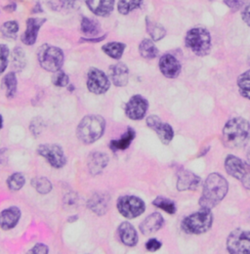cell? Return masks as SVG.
Instances as JSON below:
<instances>
[{"label": "cell", "mask_w": 250, "mask_h": 254, "mask_svg": "<svg viewBox=\"0 0 250 254\" xmlns=\"http://www.w3.org/2000/svg\"><path fill=\"white\" fill-rule=\"evenodd\" d=\"M222 136L227 148H244L250 141V124L243 118H234L225 125Z\"/></svg>", "instance_id": "obj_1"}, {"label": "cell", "mask_w": 250, "mask_h": 254, "mask_svg": "<svg viewBox=\"0 0 250 254\" xmlns=\"http://www.w3.org/2000/svg\"><path fill=\"white\" fill-rule=\"evenodd\" d=\"M229 189L227 180L219 173L210 174L203 185L202 195L199 199L201 208L212 209L226 196Z\"/></svg>", "instance_id": "obj_2"}, {"label": "cell", "mask_w": 250, "mask_h": 254, "mask_svg": "<svg viewBox=\"0 0 250 254\" xmlns=\"http://www.w3.org/2000/svg\"><path fill=\"white\" fill-rule=\"evenodd\" d=\"M105 128L106 122L101 116L90 115L81 120L76 129V134L82 143L89 145L103 136Z\"/></svg>", "instance_id": "obj_3"}, {"label": "cell", "mask_w": 250, "mask_h": 254, "mask_svg": "<svg viewBox=\"0 0 250 254\" xmlns=\"http://www.w3.org/2000/svg\"><path fill=\"white\" fill-rule=\"evenodd\" d=\"M185 43L188 48L196 56L203 57L210 53L211 36L203 28H194L187 32Z\"/></svg>", "instance_id": "obj_4"}, {"label": "cell", "mask_w": 250, "mask_h": 254, "mask_svg": "<svg viewBox=\"0 0 250 254\" xmlns=\"http://www.w3.org/2000/svg\"><path fill=\"white\" fill-rule=\"evenodd\" d=\"M37 60L43 69L57 72L62 68L64 56L61 48L50 44H43L37 51Z\"/></svg>", "instance_id": "obj_5"}, {"label": "cell", "mask_w": 250, "mask_h": 254, "mask_svg": "<svg viewBox=\"0 0 250 254\" xmlns=\"http://www.w3.org/2000/svg\"><path fill=\"white\" fill-rule=\"evenodd\" d=\"M213 222L211 209L201 208L199 211L187 216L182 221V230L187 234L200 235L207 232Z\"/></svg>", "instance_id": "obj_6"}, {"label": "cell", "mask_w": 250, "mask_h": 254, "mask_svg": "<svg viewBox=\"0 0 250 254\" xmlns=\"http://www.w3.org/2000/svg\"><path fill=\"white\" fill-rule=\"evenodd\" d=\"M229 254H250V231L236 229L227 240Z\"/></svg>", "instance_id": "obj_7"}, {"label": "cell", "mask_w": 250, "mask_h": 254, "mask_svg": "<svg viewBox=\"0 0 250 254\" xmlns=\"http://www.w3.org/2000/svg\"><path fill=\"white\" fill-rule=\"evenodd\" d=\"M117 205L120 213L128 219H134L146 210L145 202L140 197L134 195H125L120 197Z\"/></svg>", "instance_id": "obj_8"}, {"label": "cell", "mask_w": 250, "mask_h": 254, "mask_svg": "<svg viewBox=\"0 0 250 254\" xmlns=\"http://www.w3.org/2000/svg\"><path fill=\"white\" fill-rule=\"evenodd\" d=\"M37 154L47 160L54 168L60 169L66 163V158L61 146L57 144H41L37 147Z\"/></svg>", "instance_id": "obj_9"}, {"label": "cell", "mask_w": 250, "mask_h": 254, "mask_svg": "<svg viewBox=\"0 0 250 254\" xmlns=\"http://www.w3.org/2000/svg\"><path fill=\"white\" fill-rule=\"evenodd\" d=\"M110 79L104 71L96 67H91L88 70L87 88L91 93L96 95L104 94L110 89Z\"/></svg>", "instance_id": "obj_10"}, {"label": "cell", "mask_w": 250, "mask_h": 254, "mask_svg": "<svg viewBox=\"0 0 250 254\" xmlns=\"http://www.w3.org/2000/svg\"><path fill=\"white\" fill-rule=\"evenodd\" d=\"M149 109L148 101L141 95L133 96L125 106L126 116L133 121H141L145 118Z\"/></svg>", "instance_id": "obj_11"}, {"label": "cell", "mask_w": 250, "mask_h": 254, "mask_svg": "<svg viewBox=\"0 0 250 254\" xmlns=\"http://www.w3.org/2000/svg\"><path fill=\"white\" fill-rule=\"evenodd\" d=\"M147 125L150 128L155 130L159 140L164 144L168 145L174 136V131L168 124L162 123L157 116H150L147 119Z\"/></svg>", "instance_id": "obj_12"}, {"label": "cell", "mask_w": 250, "mask_h": 254, "mask_svg": "<svg viewBox=\"0 0 250 254\" xmlns=\"http://www.w3.org/2000/svg\"><path fill=\"white\" fill-rule=\"evenodd\" d=\"M159 69L167 78H176L181 72V64L171 54H164L159 60Z\"/></svg>", "instance_id": "obj_13"}, {"label": "cell", "mask_w": 250, "mask_h": 254, "mask_svg": "<svg viewBox=\"0 0 250 254\" xmlns=\"http://www.w3.org/2000/svg\"><path fill=\"white\" fill-rule=\"evenodd\" d=\"M225 169L229 175L241 181L248 173L250 167L244 160L235 156H228L225 160Z\"/></svg>", "instance_id": "obj_14"}, {"label": "cell", "mask_w": 250, "mask_h": 254, "mask_svg": "<svg viewBox=\"0 0 250 254\" xmlns=\"http://www.w3.org/2000/svg\"><path fill=\"white\" fill-rule=\"evenodd\" d=\"M111 197L107 192L97 191L88 200V208L95 214L102 216L105 215L110 208Z\"/></svg>", "instance_id": "obj_15"}, {"label": "cell", "mask_w": 250, "mask_h": 254, "mask_svg": "<svg viewBox=\"0 0 250 254\" xmlns=\"http://www.w3.org/2000/svg\"><path fill=\"white\" fill-rule=\"evenodd\" d=\"M22 212L19 207L11 206L0 212V228L4 231L12 230L21 219Z\"/></svg>", "instance_id": "obj_16"}, {"label": "cell", "mask_w": 250, "mask_h": 254, "mask_svg": "<svg viewBox=\"0 0 250 254\" xmlns=\"http://www.w3.org/2000/svg\"><path fill=\"white\" fill-rule=\"evenodd\" d=\"M46 22L45 18H30L27 21V30L22 35V42L26 45H33L36 42L38 32Z\"/></svg>", "instance_id": "obj_17"}, {"label": "cell", "mask_w": 250, "mask_h": 254, "mask_svg": "<svg viewBox=\"0 0 250 254\" xmlns=\"http://www.w3.org/2000/svg\"><path fill=\"white\" fill-rule=\"evenodd\" d=\"M109 75L116 86L124 87L129 80V69L125 64L120 62L110 66Z\"/></svg>", "instance_id": "obj_18"}, {"label": "cell", "mask_w": 250, "mask_h": 254, "mask_svg": "<svg viewBox=\"0 0 250 254\" xmlns=\"http://www.w3.org/2000/svg\"><path fill=\"white\" fill-rule=\"evenodd\" d=\"M200 182V178L194 173L188 170H181L178 173L177 189L179 190H195L199 187Z\"/></svg>", "instance_id": "obj_19"}, {"label": "cell", "mask_w": 250, "mask_h": 254, "mask_svg": "<svg viewBox=\"0 0 250 254\" xmlns=\"http://www.w3.org/2000/svg\"><path fill=\"white\" fill-rule=\"evenodd\" d=\"M85 3L93 14L100 17L109 16L115 6V0H85Z\"/></svg>", "instance_id": "obj_20"}, {"label": "cell", "mask_w": 250, "mask_h": 254, "mask_svg": "<svg viewBox=\"0 0 250 254\" xmlns=\"http://www.w3.org/2000/svg\"><path fill=\"white\" fill-rule=\"evenodd\" d=\"M164 225V219L161 214L155 212L150 214L140 225V231L143 235L150 236L156 233Z\"/></svg>", "instance_id": "obj_21"}, {"label": "cell", "mask_w": 250, "mask_h": 254, "mask_svg": "<svg viewBox=\"0 0 250 254\" xmlns=\"http://www.w3.org/2000/svg\"><path fill=\"white\" fill-rule=\"evenodd\" d=\"M109 156L103 152H93L88 158V168L92 175L100 174L109 163Z\"/></svg>", "instance_id": "obj_22"}, {"label": "cell", "mask_w": 250, "mask_h": 254, "mask_svg": "<svg viewBox=\"0 0 250 254\" xmlns=\"http://www.w3.org/2000/svg\"><path fill=\"white\" fill-rule=\"evenodd\" d=\"M119 235L123 244L133 248L138 244V234L135 228L128 222H124L119 227Z\"/></svg>", "instance_id": "obj_23"}, {"label": "cell", "mask_w": 250, "mask_h": 254, "mask_svg": "<svg viewBox=\"0 0 250 254\" xmlns=\"http://www.w3.org/2000/svg\"><path fill=\"white\" fill-rule=\"evenodd\" d=\"M136 136V132L134 129L132 128H128L127 131L125 132V135L121 138V139H118V140H113L110 144V147L111 149L114 151V152H117V151H124L126 150L130 144L132 143V141L134 140Z\"/></svg>", "instance_id": "obj_24"}, {"label": "cell", "mask_w": 250, "mask_h": 254, "mask_svg": "<svg viewBox=\"0 0 250 254\" xmlns=\"http://www.w3.org/2000/svg\"><path fill=\"white\" fill-rule=\"evenodd\" d=\"M139 52L145 59L152 60L158 56V49L152 39H144L139 45Z\"/></svg>", "instance_id": "obj_25"}, {"label": "cell", "mask_w": 250, "mask_h": 254, "mask_svg": "<svg viewBox=\"0 0 250 254\" xmlns=\"http://www.w3.org/2000/svg\"><path fill=\"white\" fill-rule=\"evenodd\" d=\"M125 43L121 42H109L105 44L102 47V50L111 58L119 60L123 57L124 52H125Z\"/></svg>", "instance_id": "obj_26"}, {"label": "cell", "mask_w": 250, "mask_h": 254, "mask_svg": "<svg viewBox=\"0 0 250 254\" xmlns=\"http://www.w3.org/2000/svg\"><path fill=\"white\" fill-rule=\"evenodd\" d=\"M2 87L5 89L6 97L13 99L17 93V77L15 72L11 71L7 73L2 80Z\"/></svg>", "instance_id": "obj_27"}, {"label": "cell", "mask_w": 250, "mask_h": 254, "mask_svg": "<svg viewBox=\"0 0 250 254\" xmlns=\"http://www.w3.org/2000/svg\"><path fill=\"white\" fill-rule=\"evenodd\" d=\"M27 65L26 52L22 47L14 48L12 52V67L16 71L23 70Z\"/></svg>", "instance_id": "obj_28"}, {"label": "cell", "mask_w": 250, "mask_h": 254, "mask_svg": "<svg viewBox=\"0 0 250 254\" xmlns=\"http://www.w3.org/2000/svg\"><path fill=\"white\" fill-rule=\"evenodd\" d=\"M146 26H147V31L149 32L150 36L152 37L153 41L161 40L166 34L165 29L161 25L157 24L154 21H151L149 18L146 19Z\"/></svg>", "instance_id": "obj_29"}, {"label": "cell", "mask_w": 250, "mask_h": 254, "mask_svg": "<svg viewBox=\"0 0 250 254\" xmlns=\"http://www.w3.org/2000/svg\"><path fill=\"white\" fill-rule=\"evenodd\" d=\"M238 88L241 95L250 100V69L239 76Z\"/></svg>", "instance_id": "obj_30"}, {"label": "cell", "mask_w": 250, "mask_h": 254, "mask_svg": "<svg viewBox=\"0 0 250 254\" xmlns=\"http://www.w3.org/2000/svg\"><path fill=\"white\" fill-rule=\"evenodd\" d=\"M32 187L38 193L47 194L52 190V184L46 177H36L31 181Z\"/></svg>", "instance_id": "obj_31"}, {"label": "cell", "mask_w": 250, "mask_h": 254, "mask_svg": "<svg viewBox=\"0 0 250 254\" xmlns=\"http://www.w3.org/2000/svg\"><path fill=\"white\" fill-rule=\"evenodd\" d=\"M6 183L10 190H13V191H18L25 186L26 179L22 173L16 172L8 177Z\"/></svg>", "instance_id": "obj_32"}, {"label": "cell", "mask_w": 250, "mask_h": 254, "mask_svg": "<svg viewBox=\"0 0 250 254\" xmlns=\"http://www.w3.org/2000/svg\"><path fill=\"white\" fill-rule=\"evenodd\" d=\"M19 29H20L19 24L16 21H8L1 26L0 32L5 38L16 39L19 32Z\"/></svg>", "instance_id": "obj_33"}, {"label": "cell", "mask_w": 250, "mask_h": 254, "mask_svg": "<svg viewBox=\"0 0 250 254\" xmlns=\"http://www.w3.org/2000/svg\"><path fill=\"white\" fill-rule=\"evenodd\" d=\"M81 32L86 35L93 36L100 32V25L93 19L83 17L81 20Z\"/></svg>", "instance_id": "obj_34"}, {"label": "cell", "mask_w": 250, "mask_h": 254, "mask_svg": "<svg viewBox=\"0 0 250 254\" xmlns=\"http://www.w3.org/2000/svg\"><path fill=\"white\" fill-rule=\"evenodd\" d=\"M144 0H120L118 9L119 12L122 15H127L134 11L135 9H138L143 4Z\"/></svg>", "instance_id": "obj_35"}, {"label": "cell", "mask_w": 250, "mask_h": 254, "mask_svg": "<svg viewBox=\"0 0 250 254\" xmlns=\"http://www.w3.org/2000/svg\"><path fill=\"white\" fill-rule=\"evenodd\" d=\"M153 204L164 210L165 212L169 213V214H174L176 212V204L173 200L169 199V198H166V197H163V196H158L156 197V199L153 201Z\"/></svg>", "instance_id": "obj_36"}, {"label": "cell", "mask_w": 250, "mask_h": 254, "mask_svg": "<svg viewBox=\"0 0 250 254\" xmlns=\"http://www.w3.org/2000/svg\"><path fill=\"white\" fill-rule=\"evenodd\" d=\"M52 82L57 87H65L69 84L68 75L62 70H58L52 77Z\"/></svg>", "instance_id": "obj_37"}, {"label": "cell", "mask_w": 250, "mask_h": 254, "mask_svg": "<svg viewBox=\"0 0 250 254\" xmlns=\"http://www.w3.org/2000/svg\"><path fill=\"white\" fill-rule=\"evenodd\" d=\"M9 49L5 44H0V75L5 71L8 65Z\"/></svg>", "instance_id": "obj_38"}, {"label": "cell", "mask_w": 250, "mask_h": 254, "mask_svg": "<svg viewBox=\"0 0 250 254\" xmlns=\"http://www.w3.org/2000/svg\"><path fill=\"white\" fill-rule=\"evenodd\" d=\"M44 127H45V125H44L43 120L41 118H35L32 120V122L31 123L30 129H31V133L34 136H37L43 131Z\"/></svg>", "instance_id": "obj_39"}, {"label": "cell", "mask_w": 250, "mask_h": 254, "mask_svg": "<svg viewBox=\"0 0 250 254\" xmlns=\"http://www.w3.org/2000/svg\"><path fill=\"white\" fill-rule=\"evenodd\" d=\"M47 5L53 11L60 12L67 7V0H46Z\"/></svg>", "instance_id": "obj_40"}, {"label": "cell", "mask_w": 250, "mask_h": 254, "mask_svg": "<svg viewBox=\"0 0 250 254\" xmlns=\"http://www.w3.org/2000/svg\"><path fill=\"white\" fill-rule=\"evenodd\" d=\"M249 0H224V3L233 11H238L246 5Z\"/></svg>", "instance_id": "obj_41"}, {"label": "cell", "mask_w": 250, "mask_h": 254, "mask_svg": "<svg viewBox=\"0 0 250 254\" xmlns=\"http://www.w3.org/2000/svg\"><path fill=\"white\" fill-rule=\"evenodd\" d=\"M78 201V195L75 192H68L63 198V204L65 207H72Z\"/></svg>", "instance_id": "obj_42"}, {"label": "cell", "mask_w": 250, "mask_h": 254, "mask_svg": "<svg viewBox=\"0 0 250 254\" xmlns=\"http://www.w3.org/2000/svg\"><path fill=\"white\" fill-rule=\"evenodd\" d=\"M27 254H49V249L44 244H36Z\"/></svg>", "instance_id": "obj_43"}, {"label": "cell", "mask_w": 250, "mask_h": 254, "mask_svg": "<svg viewBox=\"0 0 250 254\" xmlns=\"http://www.w3.org/2000/svg\"><path fill=\"white\" fill-rule=\"evenodd\" d=\"M161 246H162V244L159 241H157L156 239H151L147 242L146 249L151 253H155L161 248Z\"/></svg>", "instance_id": "obj_44"}, {"label": "cell", "mask_w": 250, "mask_h": 254, "mask_svg": "<svg viewBox=\"0 0 250 254\" xmlns=\"http://www.w3.org/2000/svg\"><path fill=\"white\" fill-rule=\"evenodd\" d=\"M242 17H243V20L245 21V23L250 27V3L245 7V9L242 13Z\"/></svg>", "instance_id": "obj_45"}, {"label": "cell", "mask_w": 250, "mask_h": 254, "mask_svg": "<svg viewBox=\"0 0 250 254\" xmlns=\"http://www.w3.org/2000/svg\"><path fill=\"white\" fill-rule=\"evenodd\" d=\"M81 5V0H67V7L71 9H78Z\"/></svg>", "instance_id": "obj_46"}, {"label": "cell", "mask_w": 250, "mask_h": 254, "mask_svg": "<svg viewBox=\"0 0 250 254\" xmlns=\"http://www.w3.org/2000/svg\"><path fill=\"white\" fill-rule=\"evenodd\" d=\"M244 186L250 190V169L248 171V173L245 175V177L241 180Z\"/></svg>", "instance_id": "obj_47"}, {"label": "cell", "mask_w": 250, "mask_h": 254, "mask_svg": "<svg viewBox=\"0 0 250 254\" xmlns=\"http://www.w3.org/2000/svg\"><path fill=\"white\" fill-rule=\"evenodd\" d=\"M7 161V151L5 149L0 150V166L5 164Z\"/></svg>", "instance_id": "obj_48"}, {"label": "cell", "mask_w": 250, "mask_h": 254, "mask_svg": "<svg viewBox=\"0 0 250 254\" xmlns=\"http://www.w3.org/2000/svg\"><path fill=\"white\" fill-rule=\"evenodd\" d=\"M106 37V35L102 36V37H99V38H96V39H91V38H82L80 41L83 42V41H87V42H99V41H102L104 40Z\"/></svg>", "instance_id": "obj_49"}, {"label": "cell", "mask_w": 250, "mask_h": 254, "mask_svg": "<svg viewBox=\"0 0 250 254\" xmlns=\"http://www.w3.org/2000/svg\"><path fill=\"white\" fill-rule=\"evenodd\" d=\"M2 126H3V120H2V117L0 116V129L2 128Z\"/></svg>", "instance_id": "obj_50"}, {"label": "cell", "mask_w": 250, "mask_h": 254, "mask_svg": "<svg viewBox=\"0 0 250 254\" xmlns=\"http://www.w3.org/2000/svg\"><path fill=\"white\" fill-rule=\"evenodd\" d=\"M248 159H249V160H250V151L249 152V155H248Z\"/></svg>", "instance_id": "obj_51"}]
</instances>
